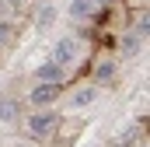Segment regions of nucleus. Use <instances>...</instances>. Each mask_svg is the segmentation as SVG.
<instances>
[{"mask_svg": "<svg viewBox=\"0 0 150 147\" xmlns=\"http://www.w3.org/2000/svg\"><path fill=\"white\" fill-rule=\"evenodd\" d=\"M56 123H59V116L52 109H38V112L28 116V133H32V137H49V133L56 130Z\"/></svg>", "mask_w": 150, "mask_h": 147, "instance_id": "1", "label": "nucleus"}, {"mask_svg": "<svg viewBox=\"0 0 150 147\" xmlns=\"http://www.w3.org/2000/svg\"><path fill=\"white\" fill-rule=\"evenodd\" d=\"M77 56H80V46H77V39H70V35L56 39L52 63H59V67H70V63H77Z\"/></svg>", "mask_w": 150, "mask_h": 147, "instance_id": "2", "label": "nucleus"}, {"mask_svg": "<svg viewBox=\"0 0 150 147\" xmlns=\"http://www.w3.org/2000/svg\"><path fill=\"white\" fill-rule=\"evenodd\" d=\"M56 98H59V84H45V81H38L35 88L28 91V102H32V105H38V109L56 105Z\"/></svg>", "mask_w": 150, "mask_h": 147, "instance_id": "3", "label": "nucleus"}, {"mask_svg": "<svg viewBox=\"0 0 150 147\" xmlns=\"http://www.w3.org/2000/svg\"><path fill=\"white\" fill-rule=\"evenodd\" d=\"M38 81H45V84H63V77H67V67H59V63H38V70H35Z\"/></svg>", "mask_w": 150, "mask_h": 147, "instance_id": "4", "label": "nucleus"}, {"mask_svg": "<svg viewBox=\"0 0 150 147\" xmlns=\"http://www.w3.org/2000/svg\"><path fill=\"white\" fill-rule=\"evenodd\" d=\"M98 11H101L98 0H74L70 4V18H77V21H91Z\"/></svg>", "mask_w": 150, "mask_h": 147, "instance_id": "5", "label": "nucleus"}, {"mask_svg": "<svg viewBox=\"0 0 150 147\" xmlns=\"http://www.w3.org/2000/svg\"><path fill=\"white\" fill-rule=\"evenodd\" d=\"M21 116V102L18 98H0V123H14Z\"/></svg>", "mask_w": 150, "mask_h": 147, "instance_id": "6", "label": "nucleus"}, {"mask_svg": "<svg viewBox=\"0 0 150 147\" xmlns=\"http://www.w3.org/2000/svg\"><path fill=\"white\" fill-rule=\"evenodd\" d=\"M94 102V88H80L74 95V109H84V105H91Z\"/></svg>", "mask_w": 150, "mask_h": 147, "instance_id": "7", "label": "nucleus"}, {"mask_svg": "<svg viewBox=\"0 0 150 147\" xmlns=\"http://www.w3.org/2000/svg\"><path fill=\"white\" fill-rule=\"evenodd\" d=\"M140 46H143V39L136 35V32H129V35L122 39V49H126V53H136V49H140Z\"/></svg>", "mask_w": 150, "mask_h": 147, "instance_id": "8", "label": "nucleus"}, {"mask_svg": "<svg viewBox=\"0 0 150 147\" xmlns=\"http://www.w3.org/2000/svg\"><path fill=\"white\" fill-rule=\"evenodd\" d=\"M115 77V63H101L98 67V81H112Z\"/></svg>", "mask_w": 150, "mask_h": 147, "instance_id": "9", "label": "nucleus"}, {"mask_svg": "<svg viewBox=\"0 0 150 147\" xmlns=\"http://www.w3.org/2000/svg\"><path fill=\"white\" fill-rule=\"evenodd\" d=\"M11 32H14V28H11V21H0V46H4V42H11Z\"/></svg>", "mask_w": 150, "mask_h": 147, "instance_id": "10", "label": "nucleus"}, {"mask_svg": "<svg viewBox=\"0 0 150 147\" xmlns=\"http://www.w3.org/2000/svg\"><path fill=\"white\" fill-rule=\"evenodd\" d=\"M119 147H122V144H119Z\"/></svg>", "mask_w": 150, "mask_h": 147, "instance_id": "11", "label": "nucleus"}]
</instances>
